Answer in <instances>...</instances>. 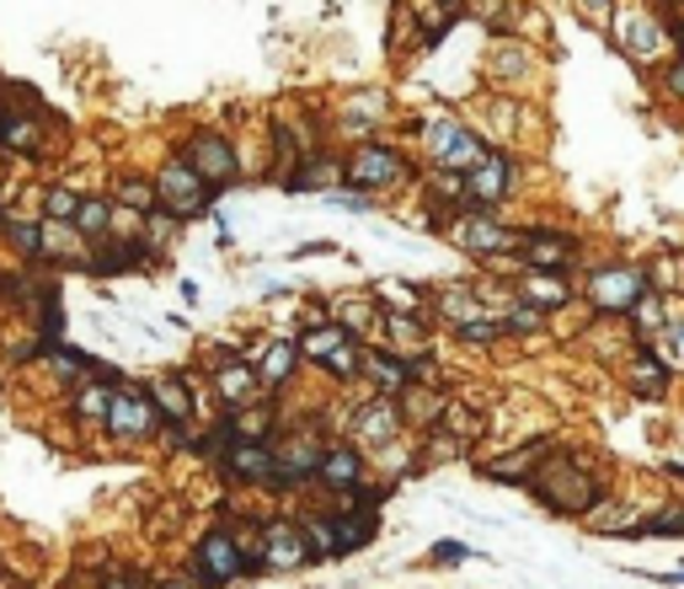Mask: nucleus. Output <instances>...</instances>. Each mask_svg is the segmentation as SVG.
<instances>
[{"instance_id":"17","label":"nucleus","mask_w":684,"mask_h":589,"mask_svg":"<svg viewBox=\"0 0 684 589\" xmlns=\"http://www.w3.org/2000/svg\"><path fill=\"white\" fill-rule=\"evenodd\" d=\"M386 124H390V97L380 92V87L348 92L343 102H337V113H331V134H337V140H348V145L386 134Z\"/></svg>"},{"instance_id":"54","label":"nucleus","mask_w":684,"mask_h":589,"mask_svg":"<svg viewBox=\"0 0 684 589\" xmlns=\"http://www.w3.org/2000/svg\"><path fill=\"white\" fill-rule=\"evenodd\" d=\"M647 274H653V284L657 290H668V295H680L684 290V257H657L653 268H647Z\"/></svg>"},{"instance_id":"45","label":"nucleus","mask_w":684,"mask_h":589,"mask_svg":"<svg viewBox=\"0 0 684 589\" xmlns=\"http://www.w3.org/2000/svg\"><path fill=\"white\" fill-rule=\"evenodd\" d=\"M81 199H86V193H75L70 183H49L43 193H38V215L54 220V225H70L75 210H81Z\"/></svg>"},{"instance_id":"10","label":"nucleus","mask_w":684,"mask_h":589,"mask_svg":"<svg viewBox=\"0 0 684 589\" xmlns=\"http://www.w3.org/2000/svg\"><path fill=\"white\" fill-rule=\"evenodd\" d=\"M161 429H166V418H161V407L150 397V386L145 380H123L113 407H108L102 435L113 445H150V439H161Z\"/></svg>"},{"instance_id":"30","label":"nucleus","mask_w":684,"mask_h":589,"mask_svg":"<svg viewBox=\"0 0 684 589\" xmlns=\"http://www.w3.org/2000/svg\"><path fill=\"white\" fill-rule=\"evenodd\" d=\"M364 380H369L375 392H386V397H407L417 386L407 354H396L390 343H369V354H364Z\"/></svg>"},{"instance_id":"48","label":"nucleus","mask_w":684,"mask_h":589,"mask_svg":"<svg viewBox=\"0 0 684 589\" xmlns=\"http://www.w3.org/2000/svg\"><path fill=\"white\" fill-rule=\"evenodd\" d=\"M28 327H32V333H43V338H54V343L64 338V295H60V290H54V295H43V301L28 311Z\"/></svg>"},{"instance_id":"13","label":"nucleus","mask_w":684,"mask_h":589,"mask_svg":"<svg viewBox=\"0 0 684 589\" xmlns=\"http://www.w3.org/2000/svg\"><path fill=\"white\" fill-rule=\"evenodd\" d=\"M129 380V375L119 370V365H96V370L81 380V386H70L64 392V424L75 429V435H91V429H102L108 424V407H113V397H119V386Z\"/></svg>"},{"instance_id":"1","label":"nucleus","mask_w":684,"mask_h":589,"mask_svg":"<svg viewBox=\"0 0 684 589\" xmlns=\"http://www.w3.org/2000/svg\"><path fill=\"white\" fill-rule=\"evenodd\" d=\"M263 520H246V526H208L193 552H187V573L204 589H236L246 579H263L268 562H263Z\"/></svg>"},{"instance_id":"41","label":"nucleus","mask_w":684,"mask_h":589,"mask_svg":"<svg viewBox=\"0 0 684 589\" xmlns=\"http://www.w3.org/2000/svg\"><path fill=\"white\" fill-rule=\"evenodd\" d=\"M433 429H445V435H455L460 445H477L481 435H487V418H481V407H471L466 397H449L445 418L433 424Z\"/></svg>"},{"instance_id":"24","label":"nucleus","mask_w":684,"mask_h":589,"mask_svg":"<svg viewBox=\"0 0 684 589\" xmlns=\"http://www.w3.org/2000/svg\"><path fill=\"white\" fill-rule=\"evenodd\" d=\"M60 290V268H38V263H17V268H0V311H17L28 316L43 295Z\"/></svg>"},{"instance_id":"28","label":"nucleus","mask_w":684,"mask_h":589,"mask_svg":"<svg viewBox=\"0 0 684 589\" xmlns=\"http://www.w3.org/2000/svg\"><path fill=\"white\" fill-rule=\"evenodd\" d=\"M331 526H337V562L375 547L380 536V509L375 504H331Z\"/></svg>"},{"instance_id":"23","label":"nucleus","mask_w":684,"mask_h":589,"mask_svg":"<svg viewBox=\"0 0 684 589\" xmlns=\"http://www.w3.org/2000/svg\"><path fill=\"white\" fill-rule=\"evenodd\" d=\"M519 268H545V274H572L578 268V236L557 225H524Z\"/></svg>"},{"instance_id":"15","label":"nucleus","mask_w":684,"mask_h":589,"mask_svg":"<svg viewBox=\"0 0 684 589\" xmlns=\"http://www.w3.org/2000/svg\"><path fill=\"white\" fill-rule=\"evenodd\" d=\"M364 483H369V450L354 445V439H331L327 456H321V471H316V494L327 504H343Z\"/></svg>"},{"instance_id":"35","label":"nucleus","mask_w":684,"mask_h":589,"mask_svg":"<svg viewBox=\"0 0 684 589\" xmlns=\"http://www.w3.org/2000/svg\"><path fill=\"white\" fill-rule=\"evenodd\" d=\"M551 456V445L540 439V445H519V450H508V456H498V461L481 466V477L487 483H524L530 488V477H535V466Z\"/></svg>"},{"instance_id":"31","label":"nucleus","mask_w":684,"mask_h":589,"mask_svg":"<svg viewBox=\"0 0 684 589\" xmlns=\"http://www.w3.org/2000/svg\"><path fill=\"white\" fill-rule=\"evenodd\" d=\"M487 75H492L498 87L530 81V75H535V49H530L524 38H498V43L487 49Z\"/></svg>"},{"instance_id":"55","label":"nucleus","mask_w":684,"mask_h":589,"mask_svg":"<svg viewBox=\"0 0 684 589\" xmlns=\"http://www.w3.org/2000/svg\"><path fill=\"white\" fill-rule=\"evenodd\" d=\"M572 11H578L589 28H615V0H572Z\"/></svg>"},{"instance_id":"8","label":"nucleus","mask_w":684,"mask_h":589,"mask_svg":"<svg viewBox=\"0 0 684 589\" xmlns=\"http://www.w3.org/2000/svg\"><path fill=\"white\" fill-rule=\"evenodd\" d=\"M150 177H155V199H161V210H172L177 220L208 215V210H214V199L225 193V187L208 183L204 172H198V166H193L182 151H166V161H161Z\"/></svg>"},{"instance_id":"12","label":"nucleus","mask_w":684,"mask_h":589,"mask_svg":"<svg viewBox=\"0 0 684 589\" xmlns=\"http://www.w3.org/2000/svg\"><path fill=\"white\" fill-rule=\"evenodd\" d=\"M177 151L187 155V161H193V166H198L214 187H225V193H231V187L241 183V151H236V140H231L220 124H193L177 140Z\"/></svg>"},{"instance_id":"34","label":"nucleus","mask_w":684,"mask_h":589,"mask_svg":"<svg viewBox=\"0 0 684 589\" xmlns=\"http://www.w3.org/2000/svg\"><path fill=\"white\" fill-rule=\"evenodd\" d=\"M96 365H102V359H96L91 348H75V343H64V338L54 343V348H49V359H43V370L54 375L60 397L70 392V386H81V380H86V375L96 370Z\"/></svg>"},{"instance_id":"29","label":"nucleus","mask_w":684,"mask_h":589,"mask_svg":"<svg viewBox=\"0 0 684 589\" xmlns=\"http://www.w3.org/2000/svg\"><path fill=\"white\" fill-rule=\"evenodd\" d=\"M380 343H390L396 354L433 348V311H386L380 306Z\"/></svg>"},{"instance_id":"43","label":"nucleus","mask_w":684,"mask_h":589,"mask_svg":"<svg viewBox=\"0 0 684 589\" xmlns=\"http://www.w3.org/2000/svg\"><path fill=\"white\" fill-rule=\"evenodd\" d=\"M417 38H422V22H417V6L412 0H396L390 6V28H386V49L390 54H412Z\"/></svg>"},{"instance_id":"22","label":"nucleus","mask_w":684,"mask_h":589,"mask_svg":"<svg viewBox=\"0 0 684 589\" xmlns=\"http://www.w3.org/2000/svg\"><path fill=\"white\" fill-rule=\"evenodd\" d=\"M273 471H278V450H273L268 439H236V445L225 450V461H220V483L268 494Z\"/></svg>"},{"instance_id":"25","label":"nucleus","mask_w":684,"mask_h":589,"mask_svg":"<svg viewBox=\"0 0 684 589\" xmlns=\"http://www.w3.org/2000/svg\"><path fill=\"white\" fill-rule=\"evenodd\" d=\"M0 247L11 252L17 263L49 268V263H54V225H49L43 215H11L6 220V231H0Z\"/></svg>"},{"instance_id":"40","label":"nucleus","mask_w":684,"mask_h":589,"mask_svg":"<svg viewBox=\"0 0 684 589\" xmlns=\"http://www.w3.org/2000/svg\"><path fill=\"white\" fill-rule=\"evenodd\" d=\"M445 407H449V392H439V386H412L407 397H401V413H407V424L412 429H433L439 418H445Z\"/></svg>"},{"instance_id":"49","label":"nucleus","mask_w":684,"mask_h":589,"mask_svg":"<svg viewBox=\"0 0 684 589\" xmlns=\"http://www.w3.org/2000/svg\"><path fill=\"white\" fill-rule=\"evenodd\" d=\"M503 338H508L503 316H477V322L455 327V343H466V348H492V343H503Z\"/></svg>"},{"instance_id":"42","label":"nucleus","mask_w":684,"mask_h":589,"mask_svg":"<svg viewBox=\"0 0 684 589\" xmlns=\"http://www.w3.org/2000/svg\"><path fill=\"white\" fill-rule=\"evenodd\" d=\"M113 199L129 204V210H140V215L161 210V199H155V177H150V172H129V166L113 177Z\"/></svg>"},{"instance_id":"14","label":"nucleus","mask_w":684,"mask_h":589,"mask_svg":"<svg viewBox=\"0 0 684 589\" xmlns=\"http://www.w3.org/2000/svg\"><path fill=\"white\" fill-rule=\"evenodd\" d=\"M407 435H412V424L401 413V397H386V392H375L369 403H358L354 418H348V439L364 445L369 456H386L390 445H401Z\"/></svg>"},{"instance_id":"33","label":"nucleus","mask_w":684,"mask_h":589,"mask_svg":"<svg viewBox=\"0 0 684 589\" xmlns=\"http://www.w3.org/2000/svg\"><path fill=\"white\" fill-rule=\"evenodd\" d=\"M513 290H519V301H530L540 311H562L572 306V280L566 274H545V268H519L513 274Z\"/></svg>"},{"instance_id":"44","label":"nucleus","mask_w":684,"mask_h":589,"mask_svg":"<svg viewBox=\"0 0 684 589\" xmlns=\"http://www.w3.org/2000/svg\"><path fill=\"white\" fill-rule=\"evenodd\" d=\"M369 295L386 311H428V290H422V284H407V280H375Z\"/></svg>"},{"instance_id":"59","label":"nucleus","mask_w":684,"mask_h":589,"mask_svg":"<svg viewBox=\"0 0 684 589\" xmlns=\"http://www.w3.org/2000/svg\"><path fill=\"white\" fill-rule=\"evenodd\" d=\"M155 589H204V585H198V579H193V573L182 568V573H172V579H161Z\"/></svg>"},{"instance_id":"16","label":"nucleus","mask_w":684,"mask_h":589,"mask_svg":"<svg viewBox=\"0 0 684 589\" xmlns=\"http://www.w3.org/2000/svg\"><path fill=\"white\" fill-rule=\"evenodd\" d=\"M54 145L49 134V108H38V97H28L22 108L6 113V129H0V155L6 161H43Z\"/></svg>"},{"instance_id":"46","label":"nucleus","mask_w":684,"mask_h":589,"mask_svg":"<svg viewBox=\"0 0 684 589\" xmlns=\"http://www.w3.org/2000/svg\"><path fill=\"white\" fill-rule=\"evenodd\" d=\"M299 526H305V536H310L316 558L337 562V526H331V509H299Z\"/></svg>"},{"instance_id":"52","label":"nucleus","mask_w":684,"mask_h":589,"mask_svg":"<svg viewBox=\"0 0 684 589\" xmlns=\"http://www.w3.org/2000/svg\"><path fill=\"white\" fill-rule=\"evenodd\" d=\"M625 322H631L636 333H657V327H668V306H663V301H657L653 290H647V295L636 301V311H631Z\"/></svg>"},{"instance_id":"19","label":"nucleus","mask_w":684,"mask_h":589,"mask_svg":"<svg viewBox=\"0 0 684 589\" xmlns=\"http://www.w3.org/2000/svg\"><path fill=\"white\" fill-rule=\"evenodd\" d=\"M246 359H252L257 375H263V397H284V392L299 380V370H305V348H299V338H257L252 348H246Z\"/></svg>"},{"instance_id":"5","label":"nucleus","mask_w":684,"mask_h":589,"mask_svg":"<svg viewBox=\"0 0 684 589\" xmlns=\"http://www.w3.org/2000/svg\"><path fill=\"white\" fill-rule=\"evenodd\" d=\"M417 129V145L428 155V166H449V172H471L487 161L492 151V140L471 129L466 119H455V113H428V119H412Z\"/></svg>"},{"instance_id":"62","label":"nucleus","mask_w":684,"mask_h":589,"mask_svg":"<svg viewBox=\"0 0 684 589\" xmlns=\"http://www.w3.org/2000/svg\"><path fill=\"white\" fill-rule=\"evenodd\" d=\"M6 113H11V108H6V92H0V129H6Z\"/></svg>"},{"instance_id":"6","label":"nucleus","mask_w":684,"mask_h":589,"mask_svg":"<svg viewBox=\"0 0 684 589\" xmlns=\"http://www.w3.org/2000/svg\"><path fill=\"white\" fill-rule=\"evenodd\" d=\"M327 429L321 424H284L273 450H278V471H273V488L268 494L278 498H295L305 488H316V471H321V456H327Z\"/></svg>"},{"instance_id":"51","label":"nucleus","mask_w":684,"mask_h":589,"mask_svg":"<svg viewBox=\"0 0 684 589\" xmlns=\"http://www.w3.org/2000/svg\"><path fill=\"white\" fill-rule=\"evenodd\" d=\"M653 87H657V97H663L668 108H684V49L663 64V70H653Z\"/></svg>"},{"instance_id":"61","label":"nucleus","mask_w":684,"mask_h":589,"mask_svg":"<svg viewBox=\"0 0 684 589\" xmlns=\"http://www.w3.org/2000/svg\"><path fill=\"white\" fill-rule=\"evenodd\" d=\"M657 6H663V11H684V0H657Z\"/></svg>"},{"instance_id":"3","label":"nucleus","mask_w":684,"mask_h":589,"mask_svg":"<svg viewBox=\"0 0 684 589\" xmlns=\"http://www.w3.org/2000/svg\"><path fill=\"white\" fill-rule=\"evenodd\" d=\"M610 32H615V43H621L625 60L636 64V70H647V75L663 70V64L684 49V28L680 22H668V17L653 11V6H631L625 22H615Z\"/></svg>"},{"instance_id":"58","label":"nucleus","mask_w":684,"mask_h":589,"mask_svg":"<svg viewBox=\"0 0 684 589\" xmlns=\"http://www.w3.org/2000/svg\"><path fill=\"white\" fill-rule=\"evenodd\" d=\"M337 252H343L337 242H305V247H295V263L299 257H337Z\"/></svg>"},{"instance_id":"39","label":"nucleus","mask_w":684,"mask_h":589,"mask_svg":"<svg viewBox=\"0 0 684 589\" xmlns=\"http://www.w3.org/2000/svg\"><path fill=\"white\" fill-rule=\"evenodd\" d=\"M481 134L492 145H508L519 134V102H513V92H492L481 102Z\"/></svg>"},{"instance_id":"2","label":"nucleus","mask_w":684,"mask_h":589,"mask_svg":"<svg viewBox=\"0 0 684 589\" xmlns=\"http://www.w3.org/2000/svg\"><path fill=\"white\" fill-rule=\"evenodd\" d=\"M530 494H535L540 509L566 515V520H583V515H594L599 498H604V477H599L589 461L551 450V456L535 466V477H530Z\"/></svg>"},{"instance_id":"57","label":"nucleus","mask_w":684,"mask_h":589,"mask_svg":"<svg viewBox=\"0 0 684 589\" xmlns=\"http://www.w3.org/2000/svg\"><path fill=\"white\" fill-rule=\"evenodd\" d=\"M96 589H145V579H140L134 568H108V573L96 579Z\"/></svg>"},{"instance_id":"56","label":"nucleus","mask_w":684,"mask_h":589,"mask_svg":"<svg viewBox=\"0 0 684 589\" xmlns=\"http://www.w3.org/2000/svg\"><path fill=\"white\" fill-rule=\"evenodd\" d=\"M466 558H477L466 541H433V547H428V562H433V568H455V562H466Z\"/></svg>"},{"instance_id":"32","label":"nucleus","mask_w":684,"mask_h":589,"mask_svg":"<svg viewBox=\"0 0 684 589\" xmlns=\"http://www.w3.org/2000/svg\"><path fill=\"white\" fill-rule=\"evenodd\" d=\"M668 380H674L668 359H663L657 348H647V343H631V359H625V386H631L636 397H663V392H668Z\"/></svg>"},{"instance_id":"21","label":"nucleus","mask_w":684,"mask_h":589,"mask_svg":"<svg viewBox=\"0 0 684 589\" xmlns=\"http://www.w3.org/2000/svg\"><path fill=\"white\" fill-rule=\"evenodd\" d=\"M466 187H471V210H503L508 199L519 193V161L503 145H492L487 161L466 172Z\"/></svg>"},{"instance_id":"53","label":"nucleus","mask_w":684,"mask_h":589,"mask_svg":"<svg viewBox=\"0 0 684 589\" xmlns=\"http://www.w3.org/2000/svg\"><path fill=\"white\" fill-rule=\"evenodd\" d=\"M321 199H327V204H337V210H348V215H369V210L380 204L375 193H358V187H348V183H343V187H327Z\"/></svg>"},{"instance_id":"27","label":"nucleus","mask_w":684,"mask_h":589,"mask_svg":"<svg viewBox=\"0 0 684 589\" xmlns=\"http://www.w3.org/2000/svg\"><path fill=\"white\" fill-rule=\"evenodd\" d=\"M348 183V151H337V145H321V151H310L299 161L295 177H284V193H327V187H343Z\"/></svg>"},{"instance_id":"7","label":"nucleus","mask_w":684,"mask_h":589,"mask_svg":"<svg viewBox=\"0 0 684 589\" xmlns=\"http://www.w3.org/2000/svg\"><path fill=\"white\" fill-rule=\"evenodd\" d=\"M445 236L466 257H481V263H513L519 247H524V225L498 220V210H460L445 225Z\"/></svg>"},{"instance_id":"50","label":"nucleus","mask_w":684,"mask_h":589,"mask_svg":"<svg viewBox=\"0 0 684 589\" xmlns=\"http://www.w3.org/2000/svg\"><path fill=\"white\" fill-rule=\"evenodd\" d=\"M513 295H519V290H513ZM545 316H551V311L530 306V301H513V306L503 311V327H508V338H530V333H540V327H545Z\"/></svg>"},{"instance_id":"47","label":"nucleus","mask_w":684,"mask_h":589,"mask_svg":"<svg viewBox=\"0 0 684 589\" xmlns=\"http://www.w3.org/2000/svg\"><path fill=\"white\" fill-rule=\"evenodd\" d=\"M49 348H54V338H43V333H22V338H11L6 343V354H0V359H6V370H28V365H43V359H49Z\"/></svg>"},{"instance_id":"20","label":"nucleus","mask_w":684,"mask_h":589,"mask_svg":"<svg viewBox=\"0 0 684 589\" xmlns=\"http://www.w3.org/2000/svg\"><path fill=\"white\" fill-rule=\"evenodd\" d=\"M208 375V392H214V403H220V413H236V407L257 403L263 397V375H257V365L246 359V348L241 354H231V359H214V365H204Z\"/></svg>"},{"instance_id":"11","label":"nucleus","mask_w":684,"mask_h":589,"mask_svg":"<svg viewBox=\"0 0 684 589\" xmlns=\"http://www.w3.org/2000/svg\"><path fill=\"white\" fill-rule=\"evenodd\" d=\"M263 562H268V573H305V568H321L316 558V547H310V536L299 526V509H273L263 515Z\"/></svg>"},{"instance_id":"9","label":"nucleus","mask_w":684,"mask_h":589,"mask_svg":"<svg viewBox=\"0 0 684 589\" xmlns=\"http://www.w3.org/2000/svg\"><path fill=\"white\" fill-rule=\"evenodd\" d=\"M647 290H653V274H647L642 263H594V268H589V284H583L594 316H631Z\"/></svg>"},{"instance_id":"4","label":"nucleus","mask_w":684,"mask_h":589,"mask_svg":"<svg viewBox=\"0 0 684 589\" xmlns=\"http://www.w3.org/2000/svg\"><path fill=\"white\" fill-rule=\"evenodd\" d=\"M422 172H417V161L390 134H375V140H358V145H348V187H358V193H375V199H386V193H396V187L417 183Z\"/></svg>"},{"instance_id":"36","label":"nucleus","mask_w":684,"mask_h":589,"mask_svg":"<svg viewBox=\"0 0 684 589\" xmlns=\"http://www.w3.org/2000/svg\"><path fill=\"white\" fill-rule=\"evenodd\" d=\"M113 210H119V204H113V193H86V199H81V210H75V220H70V225H75V236H81L86 247L108 242V236H113Z\"/></svg>"},{"instance_id":"38","label":"nucleus","mask_w":684,"mask_h":589,"mask_svg":"<svg viewBox=\"0 0 684 589\" xmlns=\"http://www.w3.org/2000/svg\"><path fill=\"white\" fill-rule=\"evenodd\" d=\"M364 354H369V338H358L354 333V338L337 343L316 370L327 375V380H337V386H354V380H364Z\"/></svg>"},{"instance_id":"37","label":"nucleus","mask_w":684,"mask_h":589,"mask_svg":"<svg viewBox=\"0 0 684 589\" xmlns=\"http://www.w3.org/2000/svg\"><path fill=\"white\" fill-rule=\"evenodd\" d=\"M327 306L343 327H354L358 338H380V301L375 295H331Z\"/></svg>"},{"instance_id":"60","label":"nucleus","mask_w":684,"mask_h":589,"mask_svg":"<svg viewBox=\"0 0 684 589\" xmlns=\"http://www.w3.org/2000/svg\"><path fill=\"white\" fill-rule=\"evenodd\" d=\"M17 215V210H11V204H6V187H0V231H6V220Z\"/></svg>"},{"instance_id":"18","label":"nucleus","mask_w":684,"mask_h":589,"mask_svg":"<svg viewBox=\"0 0 684 589\" xmlns=\"http://www.w3.org/2000/svg\"><path fill=\"white\" fill-rule=\"evenodd\" d=\"M155 263H161V257L145 247V236H108V242L86 247L81 274H86V280H129V274L155 268Z\"/></svg>"},{"instance_id":"26","label":"nucleus","mask_w":684,"mask_h":589,"mask_svg":"<svg viewBox=\"0 0 684 589\" xmlns=\"http://www.w3.org/2000/svg\"><path fill=\"white\" fill-rule=\"evenodd\" d=\"M428 311H433V322H445L449 333L455 327H466V322H477V316H492V306H487V295H481V284H433L428 290Z\"/></svg>"}]
</instances>
